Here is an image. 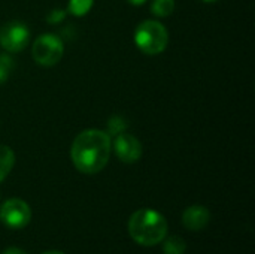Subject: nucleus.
Returning <instances> with one entry per match:
<instances>
[{
    "label": "nucleus",
    "mask_w": 255,
    "mask_h": 254,
    "mask_svg": "<svg viewBox=\"0 0 255 254\" xmlns=\"http://www.w3.org/2000/svg\"><path fill=\"white\" fill-rule=\"evenodd\" d=\"M13 70V58L9 54H0V85L4 84Z\"/></svg>",
    "instance_id": "obj_13"
},
{
    "label": "nucleus",
    "mask_w": 255,
    "mask_h": 254,
    "mask_svg": "<svg viewBox=\"0 0 255 254\" xmlns=\"http://www.w3.org/2000/svg\"><path fill=\"white\" fill-rule=\"evenodd\" d=\"M112 151V139L106 130L87 129L78 133L72 142L70 159L73 166L85 175H94L105 169Z\"/></svg>",
    "instance_id": "obj_1"
},
{
    "label": "nucleus",
    "mask_w": 255,
    "mask_h": 254,
    "mask_svg": "<svg viewBox=\"0 0 255 254\" xmlns=\"http://www.w3.org/2000/svg\"><path fill=\"white\" fill-rule=\"evenodd\" d=\"M127 130V123H126V120L124 118H121V117H112V118H109V123H108V130H106V133L109 135V136H117L118 133H123V132H126Z\"/></svg>",
    "instance_id": "obj_14"
},
{
    "label": "nucleus",
    "mask_w": 255,
    "mask_h": 254,
    "mask_svg": "<svg viewBox=\"0 0 255 254\" xmlns=\"http://www.w3.org/2000/svg\"><path fill=\"white\" fill-rule=\"evenodd\" d=\"M112 148L118 160H121L123 163H128V165L136 163L142 157V153H143L140 141L127 132L118 133L115 136L112 142Z\"/></svg>",
    "instance_id": "obj_7"
},
{
    "label": "nucleus",
    "mask_w": 255,
    "mask_h": 254,
    "mask_svg": "<svg viewBox=\"0 0 255 254\" xmlns=\"http://www.w3.org/2000/svg\"><path fill=\"white\" fill-rule=\"evenodd\" d=\"M128 234L140 246L152 247L160 244L167 235V222L163 214L151 208H142L131 214Z\"/></svg>",
    "instance_id": "obj_2"
},
{
    "label": "nucleus",
    "mask_w": 255,
    "mask_h": 254,
    "mask_svg": "<svg viewBox=\"0 0 255 254\" xmlns=\"http://www.w3.org/2000/svg\"><path fill=\"white\" fill-rule=\"evenodd\" d=\"M67 15V10L64 9H52L48 15H46V22L49 24H58L61 22Z\"/></svg>",
    "instance_id": "obj_15"
},
{
    "label": "nucleus",
    "mask_w": 255,
    "mask_h": 254,
    "mask_svg": "<svg viewBox=\"0 0 255 254\" xmlns=\"http://www.w3.org/2000/svg\"><path fill=\"white\" fill-rule=\"evenodd\" d=\"M131 6H142V4H145L148 0H127Z\"/></svg>",
    "instance_id": "obj_17"
},
{
    "label": "nucleus",
    "mask_w": 255,
    "mask_h": 254,
    "mask_svg": "<svg viewBox=\"0 0 255 254\" xmlns=\"http://www.w3.org/2000/svg\"><path fill=\"white\" fill-rule=\"evenodd\" d=\"M3 254H27L25 252H22L21 249H16V247H9L7 250H4Z\"/></svg>",
    "instance_id": "obj_16"
},
{
    "label": "nucleus",
    "mask_w": 255,
    "mask_h": 254,
    "mask_svg": "<svg viewBox=\"0 0 255 254\" xmlns=\"http://www.w3.org/2000/svg\"><path fill=\"white\" fill-rule=\"evenodd\" d=\"M31 55L36 64L52 67L64 55V42L60 36L52 33L40 34L31 45Z\"/></svg>",
    "instance_id": "obj_4"
},
{
    "label": "nucleus",
    "mask_w": 255,
    "mask_h": 254,
    "mask_svg": "<svg viewBox=\"0 0 255 254\" xmlns=\"http://www.w3.org/2000/svg\"><path fill=\"white\" fill-rule=\"evenodd\" d=\"M94 4V0H69L67 13L73 16H85Z\"/></svg>",
    "instance_id": "obj_11"
},
{
    "label": "nucleus",
    "mask_w": 255,
    "mask_h": 254,
    "mask_svg": "<svg viewBox=\"0 0 255 254\" xmlns=\"http://www.w3.org/2000/svg\"><path fill=\"white\" fill-rule=\"evenodd\" d=\"M43 254H64V253H61V252H55V250H52V252H46V253H43Z\"/></svg>",
    "instance_id": "obj_18"
},
{
    "label": "nucleus",
    "mask_w": 255,
    "mask_h": 254,
    "mask_svg": "<svg viewBox=\"0 0 255 254\" xmlns=\"http://www.w3.org/2000/svg\"><path fill=\"white\" fill-rule=\"evenodd\" d=\"M134 43L143 54H161L167 48L169 31L160 21L145 19L134 30Z\"/></svg>",
    "instance_id": "obj_3"
},
{
    "label": "nucleus",
    "mask_w": 255,
    "mask_h": 254,
    "mask_svg": "<svg viewBox=\"0 0 255 254\" xmlns=\"http://www.w3.org/2000/svg\"><path fill=\"white\" fill-rule=\"evenodd\" d=\"M15 165V153L7 145H0V183L9 175Z\"/></svg>",
    "instance_id": "obj_9"
},
{
    "label": "nucleus",
    "mask_w": 255,
    "mask_h": 254,
    "mask_svg": "<svg viewBox=\"0 0 255 254\" xmlns=\"http://www.w3.org/2000/svg\"><path fill=\"white\" fill-rule=\"evenodd\" d=\"M31 210L27 202L18 198L7 199L0 208V222L10 229H22L30 223Z\"/></svg>",
    "instance_id": "obj_6"
},
{
    "label": "nucleus",
    "mask_w": 255,
    "mask_h": 254,
    "mask_svg": "<svg viewBox=\"0 0 255 254\" xmlns=\"http://www.w3.org/2000/svg\"><path fill=\"white\" fill-rule=\"evenodd\" d=\"M185 247H187V244L181 237L172 235L164 241L163 252H164V254H184L185 253Z\"/></svg>",
    "instance_id": "obj_12"
},
{
    "label": "nucleus",
    "mask_w": 255,
    "mask_h": 254,
    "mask_svg": "<svg viewBox=\"0 0 255 254\" xmlns=\"http://www.w3.org/2000/svg\"><path fill=\"white\" fill-rule=\"evenodd\" d=\"M30 28L22 21H9L0 27V46L7 52H21L30 42Z\"/></svg>",
    "instance_id": "obj_5"
},
{
    "label": "nucleus",
    "mask_w": 255,
    "mask_h": 254,
    "mask_svg": "<svg viewBox=\"0 0 255 254\" xmlns=\"http://www.w3.org/2000/svg\"><path fill=\"white\" fill-rule=\"evenodd\" d=\"M175 12V0H152L151 13L157 18H167Z\"/></svg>",
    "instance_id": "obj_10"
},
{
    "label": "nucleus",
    "mask_w": 255,
    "mask_h": 254,
    "mask_svg": "<svg viewBox=\"0 0 255 254\" xmlns=\"http://www.w3.org/2000/svg\"><path fill=\"white\" fill-rule=\"evenodd\" d=\"M203 3H214V1H217V0H202Z\"/></svg>",
    "instance_id": "obj_19"
},
{
    "label": "nucleus",
    "mask_w": 255,
    "mask_h": 254,
    "mask_svg": "<svg viewBox=\"0 0 255 254\" xmlns=\"http://www.w3.org/2000/svg\"><path fill=\"white\" fill-rule=\"evenodd\" d=\"M211 220V213L206 207L193 205L188 207L182 214V225L188 231H200L208 226Z\"/></svg>",
    "instance_id": "obj_8"
}]
</instances>
